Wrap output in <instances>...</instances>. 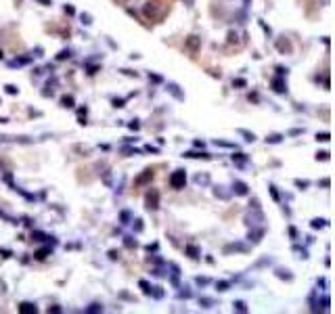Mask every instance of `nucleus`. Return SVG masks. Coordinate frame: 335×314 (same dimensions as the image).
I'll return each mask as SVG.
<instances>
[{
    "instance_id": "obj_42",
    "label": "nucleus",
    "mask_w": 335,
    "mask_h": 314,
    "mask_svg": "<svg viewBox=\"0 0 335 314\" xmlns=\"http://www.w3.org/2000/svg\"><path fill=\"white\" fill-rule=\"evenodd\" d=\"M308 184H310L308 180H295V187H300V188H306Z\"/></svg>"
},
{
    "instance_id": "obj_25",
    "label": "nucleus",
    "mask_w": 335,
    "mask_h": 314,
    "mask_svg": "<svg viewBox=\"0 0 335 314\" xmlns=\"http://www.w3.org/2000/svg\"><path fill=\"white\" fill-rule=\"evenodd\" d=\"M149 295H153V297H163V291H161V287H151V291H149Z\"/></svg>"
},
{
    "instance_id": "obj_29",
    "label": "nucleus",
    "mask_w": 335,
    "mask_h": 314,
    "mask_svg": "<svg viewBox=\"0 0 335 314\" xmlns=\"http://www.w3.org/2000/svg\"><path fill=\"white\" fill-rule=\"evenodd\" d=\"M316 140H318V142H329L331 136H329V132H321V134H316Z\"/></svg>"
},
{
    "instance_id": "obj_15",
    "label": "nucleus",
    "mask_w": 335,
    "mask_h": 314,
    "mask_svg": "<svg viewBox=\"0 0 335 314\" xmlns=\"http://www.w3.org/2000/svg\"><path fill=\"white\" fill-rule=\"evenodd\" d=\"M247 247L245 245H241V243H232V245H226L224 247V253H230V251H245Z\"/></svg>"
},
{
    "instance_id": "obj_21",
    "label": "nucleus",
    "mask_w": 335,
    "mask_h": 314,
    "mask_svg": "<svg viewBox=\"0 0 335 314\" xmlns=\"http://www.w3.org/2000/svg\"><path fill=\"white\" fill-rule=\"evenodd\" d=\"M124 245L128 247V249H134L138 243H136V239H132V237H124Z\"/></svg>"
},
{
    "instance_id": "obj_14",
    "label": "nucleus",
    "mask_w": 335,
    "mask_h": 314,
    "mask_svg": "<svg viewBox=\"0 0 335 314\" xmlns=\"http://www.w3.org/2000/svg\"><path fill=\"white\" fill-rule=\"evenodd\" d=\"M76 105V101H73V97L71 94H65V97H61V107H67V109H71Z\"/></svg>"
},
{
    "instance_id": "obj_38",
    "label": "nucleus",
    "mask_w": 335,
    "mask_h": 314,
    "mask_svg": "<svg viewBox=\"0 0 335 314\" xmlns=\"http://www.w3.org/2000/svg\"><path fill=\"white\" fill-rule=\"evenodd\" d=\"M195 281H197V285H208V283H209V279H208V277H197Z\"/></svg>"
},
{
    "instance_id": "obj_4",
    "label": "nucleus",
    "mask_w": 335,
    "mask_h": 314,
    "mask_svg": "<svg viewBox=\"0 0 335 314\" xmlns=\"http://www.w3.org/2000/svg\"><path fill=\"white\" fill-rule=\"evenodd\" d=\"M270 86H272V90H274V92H279V94H285V92H287V84H285V80H283V76L272 77Z\"/></svg>"
},
{
    "instance_id": "obj_52",
    "label": "nucleus",
    "mask_w": 335,
    "mask_h": 314,
    "mask_svg": "<svg viewBox=\"0 0 335 314\" xmlns=\"http://www.w3.org/2000/svg\"><path fill=\"white\" fill-rule=\"evenodd\" d=\"M0 253H2L4 258H11V256H13V253H11V251H8V249H0Z\"/></svg>"
},
{
    "instance_id": "obj_28",
    "label": "nucleus",
    "mask_w": 335,
    "mask_h": 314,
    "mask_svg": "<svg viewBox=\"0 0 335 314\" xmlns=\"http://www.w3.org/2000/svg\"><path fill=\"white\" fill-rule=\"evenodd\" d=\"M214 195L220 197V199H228V193H224L222 187H216V188H214Z\"/></svg>"
},
{
    "instance_id": "obj_55",
    "label": "nucleus",
    "mask_w": 335,
    "mask_h": 314,
    "mask_svg": "<svg viewBox=\"0 0 335 314\" xmlns=\"http://www.w3.org/2000/svg\"><path fill=\"white\" fill-rule=\"evenodd\" d=\"M97 71H98V67H88V73H90V76H94Z\"/></svg>"
},
{
    "instance_id": "obj_9",
    "label": "nucleus",
    "mask_w": 335,
    "mask_h": 314,
    "mask_svg": "<svg viewBox=\"0 0 335 314\" xmlns=\"http://www.w3.org/2000/svg\"><path fill=\"white\" fill-rule=\"evenodd\" d=\"M277 48H279V52H291L293 46L287 38H281V40H277Z\"/></svg>"
},
{
    "instance_id": "obj_1",
    "label": "nucleus",
    "mask_w": 335,
    "mask_h": 314,
    "mask_svg": "<svg viewBox=\"0 0 335 314\" xmlns=\"http://www.w3.org/2000/svg\"><path fill=\"white\" fill-rule=\"evenodd\" d=\"M184 184H187V172L184 170H174L170 174V187L180 191V188H184Z\"/></svg>"
},
{
    "instance_id": "obj_32",
    "label": "nucleus",
    "mask_w": 335,
    "mask_h": 314,
    "mask_svg": "<svg viewBox=\"0 0 335 314\" xmlns=\"http://www.w3.org/2000/svg\"><path fill=\"white\" fill-rule=\"evenodd\" d=\"M101 310H103L101 304H90V306L86 308V312H101Z\"/></svg>"
},
{
    "instance_id": "obj_46",
    "label": "nucleus",
    "mask_w": 335,
    "mask_h": 314,
    "mask_svg": "<svg viewBox=\"0 0 335 314\" xmlns=\"http://www.w3.org/2000/svg\"><path fill=\"white\" fill-rule=\"evenodd\" d=\"M32 239H36V241H44V235H42V232H34Z\"/></svg>"
},
{
    "instance_id": "obj_13",
    "label": "nucleus",
    "mask_w": 335,
    "mask_h": 314,
    "mask_svg": "<svg viewBox=\"0 0 335 314\" xmlns=\"http://www.w3.org/2000/svg\"><path fill=\"white\" fill-rule=\"evenodd\" d=\"M50 253H52V249H50V247H42V249H38V251L34 253V258H36V260H44L46 256H50Z\"/></svg>"
},
{
    "instance_id": "obj_56",
    "label": "nucleus",
    "mask_w": 335,
    "mask_h": 314,
    "mask_svg": "<svg viewBox=\"0 0 335 314\" xmlns=\"http://www.w3.org/2000/svg\"><path fill=\"white\" fill-rule=\"evenodd\" d=\"M178 295H180V297H191V291H180Z\"/></svg>"
},
{
    "instance_id": "obj_54",
    "label": "nucleus",
    "mask_w": 335,
    "mask_h": 314,
    "mask_svg": "<svg viewBox=\"0 0 335 314\" xmlns=\"http://www.w3.org/2000/svg\"><path fill=\"white\" fill-rule=\"evenodd\" d=\"M157 249V243H153V245H147V251H155Z\"/></svg>"
},
{
    "instance_id": "obj_16",
    "label": "nucleus",
    "mask_w": 335,
    "mask_h": 314,
    "mask_svg": "<svg viewBox=\"0 0 335 314\" xmlns=\"http://www.w3.org/2000/svg\"><path fill=\"white\" fill-rule=\"evenodd\" d=\"M237 132L241 134V136H245V140H247V142H253V140H256V134L249 132V130H243V128H239Z\"/></svg>"
},
{
    "instance_id": "obj_17",
    "label": "nucleus",
    "mask_w": 335,
    "mask_h": 314,
    "mask_svg": "<svg viewBox=\"0 0 335 314\" xmlns=\"http://www.w3.org/2000/svg\"><path fill=\"white\" fill-rule=\"evenodd\" d=\"M277 277H279V279H285V281H291L293 279L291 272L287 270V268H285V270H283V268H277Z\"/></svg>"
},
{
    "instance_id": "obj_50",
    "label": "nucleus",
    "mask_w": 335,
    "mask_h": 314,
    "mask_svg": "<svg viewBox=\"0 0 335 314\" xmlns=\"http://www.w3.org/2000/svg\"><path fill=\"white\" fill-rule=\"evenodd\" d=\"M193 145L197 147V149H203V147H205V142H203V140H195V142H193Z\"/></svg>"
},
{
    "instance_id": "obj_22",
    "label": "nucleus",
    "mask_w": 335,
    "mask_h": 314,
    "mask_svg": "<svg viewBox=\"0 0 335 314\" xmlns=\"http://www.w3.org/2000/svg\"><path fill=\"white\" fill-rule=\"evenodd\" d=\"M195 182H197V184H208V182H209V176H208V174H197V176H195Z\"/></svg>"
},
{
    "instance_id": "obj_2",
    "label": "nucleus",
    "mask_w": 335,
    "mask_h": 314,
    "mask_svg": "<svg viewBox=\"0 0 335 314\" xmlns=\"http://www.w3.org/2000/svg\"><path fill=\"white\" fill-rule=\"evenodd\" d=\"M145 207L149 209V212H155V209L159 207V191H157V188L147 191V195H145Z\"/></svg>"
},
{
    "instance_id": "obj_8",
    "label": "nucleus",
    "mask_w": 335,
    "mask_h": 314,
    "mask_svg": "<svg viewBox=\"0 0 335 314\" xmlns=\"http://www.w3.org/2000/svg\"><path fill=\"white\" fill-rule=\"evenodd\" d=\"M184 46H187L188 50H193V52H195V50L199 48V46H201V40H199L197 36H188V38H187V42H184Z\"/></svg>"
},
{
    "instance_id": "obj_36",
    "label": "nucleus",
    "mask_w": 335,
    "mask_h": 314,
    "mask_svg": "<svg viewBox=\"0 0 335 314\" xmlns=\"http://www.w3.org/2000/svg\"><path fill=\"white\" fill-rule=\"evenodd\" d=\"M82 23H84V25H90V23H92V17H90L88 13H82Z\"/></svg>"
},
{
    "instance_id": "obj_49",
    "label": "nucleus",
    "mask_w": 335,
    "mask_h": 314,
    "mask_svg": "<svg viewBox=\"0 0 335 314\" xmlns=\"http://www.w3.org/2000/svg\"><path fill=\"white\" fill-rule=\"evenodd\" d=\"M216 145H220V147H232V142H226V140H216Z\"/></svg>"
},
{
    "instance_id": "obj_27",
    "label": "nucleus",
    "mask_w": 335,
    "mask_h": 314,
    "mask_svg": "<svg viewBox=\"0 0 335 314\" xmlns=\"http://www.w3.org/2000/svg\"><path fill=\"white\" fill-rule=\"evenodd\" d=\"M138 287L149 295V291H151V283H149V281H138Z\"/></svg>"
},
{
    "instance_id": "obj_44",
    "label": "nucleus",
    "mask_w": 335,
    "mask_h": 314,
    "mask_svg": "<svg viewBox=\"0 0 335 314\" xmlns=\"http://www.w3.org/2000/svg\"><path fill=\"white\" fill-rule=\"evenodd\" d=\"M128 128H130V130H138V128H140V124L136 122V119H134V122H130V124H128Z\"/></svg>"
},
{
    "instance_id": "obj_53",
    "label": "nucleus",
    "mask_w": 335,
    "mask_h": 314,
    "mask_svg": "<svg viewBox=\"0 0 335 314\" xmlns=\"http://www.w3.org/2000/svg\"><path fill=\"white\" fill-rule=\"evenodd\" d=\"M38 2H40V4H44V7H50V4H52V0H38Z\"/></svg>"
},
{
    "instance_id": "obj_5",
    "label": "nucleus",
    "mask_w": 335,
    "mask_h": 314,
    "mask_svg": "<svg viewBox=\"0 0 335 314\" xmlns=\"http://www.w3.org/2000/svg\"><path fill=\"white\" fill-rule=\"evenodd\" d=\"M232 193L243 197V195H247V193H249V187H247L245 182H241V180H235V182H232Z\"/></svg>"
},
{
    "instance_id": "obj_43",
    "label": "nucleus",
    "mask_w": 335,
    "mask_h": 314,
    "mask_svg": "<svg viewBox=\"0 0 335 314\" xmlns=\"http://www.w3.org/2000/svg\"><path fill=\"white\" fill-rule=\"evenodd\" d=\"M63 11H65L67 15H73V13H76V8L71 7V4H65V8H63Z\"/></svg>"
},
{
    "instance_id": "obj_57",
    "label": "nucleus",
    "mask_w": 335,
    "mask_h": 314,
    "mask_svg": "<svg viewBox=\"0 0 335 314\" xmlns=\"http://www.w3.org/2000/svg\"><path fill=\"white\" fill-rule=\"evenodd\" d=\"M48 312H61V308H59V306H52V308H48Z\"/></svg>"
},
{
    "instance_id": "obj_47",
    "label": "nucleus",
    "mask_w": 335,
    "mask_h": 314,
    "mask_svg": "<svg viewBox=\"0 0 335 314\" xmlns=\"http://www.w3.org/2000/svg\"><path fill=\"white\" fill-rule=\"evenodd\" d=\"M289 235H291V239H298V230L293 228V226H289Z\"/></svg>"
},
{
    "instance_id": "obj_31",
    "label": "nucleus",
    "mask_w": 335,
    "mask_h": 314,
    "mask_svg": "<svg viewBox=\"0 0 335 314\" xmlns=\"http://www.w3.org/2000/svg\"><path fill=\"white\" fill-rule=\"evenodd\" d=\"M119 218H122V224H128V222H130V218H132V214H130V212H122Z\"/></svg>"
},
{
    "instance_id": "obj_34",
    "label": "nucleus",
    "mask_w": 335,
    "mask_h": 314,
    "mask_svg": "<svg viewBox=\"0 0 335 314\" xmlns=\"http://www.w3.org/2000/svg\"><path fill=\"white\" fill-rule=\"evenodd\" d=\"M316 159H321V161H329V151H321V153H316Z\"/></svg>"
},
{
    "instance_id": "obj_6",
    "label": "nucleus",
    "mask_w": 335,
    "mask_h": 314,
    "mask_svg": "<svg viewBox=\"0 0 335 314\" xmlns=\"http://www.w3.org/2000/svg\"><path fill=\"white\" fill-rule=\"evenodd\" d=\"M19 312L21 314H36V312H38V308H36V304H32V302H21V304H19Z\"/></svg>"
},
{
    "instance_id": "obj_10",
    "label": "nucleus",
    "mask_w": 335,
    "mask_h": 314,
    "mask_svg": "<svg viewBox=\"0 0 335 314\" xmlns=\"http://www.w3.org/2000/svg\"><path fill=\"white\" fill-rule=\"evenodd\" d=\"M168 92L174 94L178 101H184V92H180V86L178 84H168Z\"/></svg>"
},
{
    "instance_id": "obj_37",
    "label": "nucleus",
    "mask_w": 335,
    "mask_h": 314,
    "mask_svg": "<svg viewBox=\"0 0 335 314\" xmlns=\"http://www.w3.org/2000/svg\"><path fill=\"white\" fill-rule=\"evenodd\" d=\"M69 57V50H61L59 55H57V61H63V59H67Z\"/></svg>"
},
{
    "instance_id": "obj_33",
    "label": "nucleus",
    "mask_w": 335,
    "mask_h": 314,
    "mask_svg": "<svg viewBox=\"0 0 335 314\" xmlns=\"http://www.w3.org/2000/svg\"><path fill=\"white\" fill-rule=\"evenodd\" d=\"M293 251L298 253V258H302V260H306L308 258V251L306 249H300V247H293Z\"/></svg>"
},
{
    "instance_id": "obj_23",
    "label": "nucleus",
    "mask_w": 335,
    "mask_h": 314,
    "mask_svg": "<svg viewBox=\"0 0 335 314\" xmlns=\"http://www.w3.org/2000/svg\"><path fill=\"white\" fill-rule=\"evenodd\" d=\"M268 191H270V195L274 201H281V195H279V191H277V187L274 184H268Z\"/></svg>"
},
{
    "instance_id": "obj_35",
    "label": "nucleus",
    "mask_w": 335,
    "mask_h": 314,
    "mask_svg": "<svg viewBox=\"0 0 335 314\" xmlns=\"http://www.w3.org/2000/svg\"><path fill=\"white\" fill-rule=\"evenodd\" d=\"M149 80H151V82H155V84L163 82V77H161V76H157V73H149Z\"/></svg>"
},
{
    "instance_id": "obj_7",
    "label": "nucleus",
    "mask_w": 335,
    "mask_h": 314,
    "mask_svg": "<svg viewBox=\"0 0 335 314\" xmlns=\"http://www.w3.org/2000/svg\"><path fill=\"white\" fill-rule=\"evenodd\" d=\"M247 161H249V157H247L245 153H232V163H235V166L245 167V166H247Z\"/></svg>"
},
{
    "instance_id": "obj_51",
    "label": "nucleus",
    "mask_w": 335,
    "mask_h": 314,
    "mask_svg": "<svg viewBox=\"0 0 335 314\" xmlns=\"http://www.w3.org/2000/svg\"><path fill=\"white\" fill-rule=\"evenodd\" d=\"M145 149H147V151H153V153H159V149H157V147H151V145H147Z\"/></svg>"
},
{
    "instance_id": "obj_39",
    "label": "nucleus",
    "mask_w": 335,
    "mask_h": 314,
    "mask_svg": "<svg viewBox=\"0 0 335 314\" xmlns=\"http://www.w3.org/2000/svg\"><path fill=\"white\" fill-rule=\"evenodd\" d=\"M245 84H247V82H245L243 77H237V80H232V86H239V88H241V86H245Z\"/></svg>"
},
{
    "instance_id": "obj_3",
    "label": "nucleus",
    "mask_w": 335,
    "mask_h": 314,
    "mask_svg": "<svg viewBox=\"0 0 335 314\" xmlns=\"http://www.w3.org/2000/svg\"><path fill=\"white\" fill-rule=\"evenodd\" d=\"M153 176H155V172H153V167H147V170H142V174L134 180V184L136 187H142V184H149V182L153 180Z\"/></svg>"
},
{
    "instance_id": "obj_12",
    "label": "nucleus",
    "mask_w": 335,
    "mask_h": 314,
    "mask_svg": "<svg viewBox=\"0 0 335 314\" xmlns=\"http://www.w3.org/2000/svg\"><path fill=\"white\" fill-rule=\"evenodd\" d=\"M184 251H187L188 258H193V260H197V258H199V253H201L197 245H187V247H184Z\"/></svg>"
},
{
    "instance_id": "obj_58",
    "label": "nucleus",
    "mask_w": 335,
    "mask_h": 314,
    "mask_svg": "<svg viewBox=\"0 0 335 314\" xmlns=\"http://www.w3.org/2000/svg\"><path fill=\"white\" fill-rule=\"evenodd\" d=\"M2 57H4V55H2V50H0V59H2Z\"/></svg>"
},
{
    "instance_id": "obj_18",
    "label": "nucleus",
    "mask_w": 335,
    "mask_h": 314,
    "mask_svg": "<svg viewBox=\"0 0 335 314\" xmlns=\"http://www.w3.org/2000/svg\"><path fill=\"white\" fill-rule=\"evenodd\" d=\"M283 138H285L283 134H270V136L266 138V142H270V145H277V142H281Z\"/></svg>"
},
{
    "instance_id": "obj_45",
    "label": "nucleus",
    "mask_w": 335,
    "mask_h": 314,
    "mask_svg": "<svg viewBox=\"0 0 335 314\" xmlns=\"http://www.w3.org/2000/svg\"><path fill=\"white\" fill-rule=\"evenodd\" d=\"M287 67H277V76H287Z\"/></svg>"
},
{
    "instance_id": "obj_48",
    "label": "nucleus",
    "mask_w": 335,
    "mask_h": 314,
    "mask_svg": "<svg viewBox=\"0 0 335 314\" xmlns=\"http://www.w3.org/2000/svg\"><path fill=\"white\" fill-rule=\"evenodd\" d=\"M109 258H111V260H118V258H119V253H118L115 249H111V251H109Z\"/></svg>"
},
{
    "instance_id": "obj_24",
    "label": "nucleus",
    "mask_w": 335,
    "mask_h": 314,
    "mask_svg": "<svg viewBox=\"0 0 335 314\" xmlns=\"http://www.w3.org/2000/svg\"><path fill=\"white\" fill-rule=\"evenodd\" d=\"M322 226H327V220H322V218H314L312 220V228H322Z\"/></svg>"
},
{
    "instance_id": "obj_30",
    "label": "nucleus",
    "mask_w": 335,
    "mask_h": 314,
    "mask_svg": "<svg viewBox=\"0 0 335 314\" xmlns=\"http://www.w3.org/2000/svg\"><path fill=\"white\" fill-rule=\"evenodd\" d=\"M4 90H7V94H17V92H19V88H17V86H13V84H7V86H4Z\"/></svg>"
},
{
    "instance_id": "obj_26",
    "label": "nucleus",
    "mask_w": 335,
    "mask_h": 314,
    "mask_svg": "<svg viewBox=\"0 0 335 314\" xmlns=\"http://www.w3.org/2000/svg\"><path fill=\"white\" fill-rule=\"evenodd\" d=\"M232 306H235L237 312H247V304H245V302H235Z\"/></svg>"
},
{
    "instance_id": "obj_11",
    "label": "nucleus",
    "mask_w": 335,
    "mask_h": 314,
    "mask_svg": "<svg viewBox=\"0 0 335 314\" xmlns=\"http://www.w3.org/2000/svg\"><path fill=\"white\" fill-rule=\"evenodd\" d=\"M184 157H188V159H209L212 155L209 153H197V151H187Z\"/></svg>"
},
{
    "instance_id": "obj_40",
    "label": "nucleus",
    "mask_w": 335,
    "mask_h": 314,
    "mask_svg": "<svg viewBox=\"0 0 335 314\" xmlns=\"http://www.w3.org/2000/svg\"><path fill=\"white\" fill-rule=\"evenodd\" d=\"M132 222H134V230L140 232V230H142V220H132Z\"/></svg>"
},
{
    "instance_id": "obj_41",
    "label": "nucleus",
    "mask_w": 335,
    "mask_h": 314,
    "mask_svg": "<svg viewBox=\"0 0 335 314\" xmlns=\"http://www.w3.org/2000/svg\"><path fill=\"white\" fill-rule=\"evenodd\" d=\"M126 98H113V107H124Z\"/></svg>"
},
{
    "instance_id": "obj_20",
    "label": "nucleus",
    "mask_w": 335,
    "mask_h": 314,
    "mask_svg": "<svg viewBox=\"0 0 335 314\" xmlns=\"http://www.w3.org/2000/svg\"><path fill=\"white\" fill-rule=\"evenodd\" d=\"M216 289H218V291H228V289H230V283H228V281H218V283H216Z\"/></svg>"
},
{
    "instance_id": "obj_19",
    "label": "nucleus",
    "mask_w": 335,
    "mask_h": 314,
    "mask_svg": "<svg viewBox=\"0 0 335 314\" xmlns=\"http://www.w3.org/2000/svg\"><path fill=\"white\" fill-rule=\"evenodd\" d=\"M264 235V228H260V230H256V232H249V241H253V243H258L260 241V237Z\"/></svg>"
}]
</instances>
